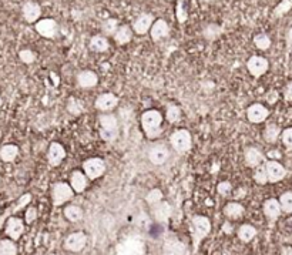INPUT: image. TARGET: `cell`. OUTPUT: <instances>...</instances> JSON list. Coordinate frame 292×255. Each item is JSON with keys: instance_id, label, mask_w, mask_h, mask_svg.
Wrapping results in <instances>:
<instances>
[{"instance_id": "26", "label": "cell", "mask_w": 292, "mask_h": 255, "mask_svg": "<svg viewBox=\"0 0 292 255\" xmlns=\"http://www.w3.org/2000/svg\"><path fill=\"white\" fill-rule=\"evenodd\" d=\"M133 34H134V30L129 24H121L120 27L117 29V31L114 33V41L119 44V46H124L127 43H130L133 39Z\"/></svg>"}, {"instance_id": "49", "label": "cell", "mask_w": 292, "mask_h": 255, "mask_svg": "<svg viewBox=\"0 0 292 255\" xmlns=\"http://www.w3.org/2000/svg\"><path fill=\"white\" fill-rule=\"evenodd\" d=\"M36 220H37V208H36V207H29L27 211H26L24 221H26L27 224H33Z\"/></svg>"}, {"instance_id": "1", "label": "cell", "mask_w": 292, "mask_h": 255, "mask_svg": "<svg viewBox=\"0 0 292 255\" xmlns=\"http://www.w3.org/2000/svg\"><path fill=\"white\" fill-rule=\"evenodd\" d=\"M162 114L158 110H147L141 116V127L148 140H155L162 133Z\"/></svg>"}, {"instance_id": "15", "label": "cell", "mask_w": 292, "mask_h": 255, "mask_svg": "<svg viewBox=\"0 0 292 255\" xmlns=\"http://www.w3.org/2000/svg\"><path fill=\"white\" fill-rule=\"evenodd\" d=\"M265 167H267V174H268V183H278L287 176L285 167L275 160H265Z\"/></svg>"}, {"instance_id": "44", "label": "cell", "mask_w": 292, "mask_h": 255, "mask_svg": "<svg viewBox=\"0 0 292 255\" xmlns=\"http://www.w3.org/2000/svg\"><path fill=\"white\" fill-rule=\"evenodd\" d=\"M134 224L137 227H140V228H148V227L151 226V218L146 213H140L139 216L134 218Z\"/></svg>"}, {"instance_id": "51", "label": "cell", "mask_w": 292, "mask_h": 255, "mask_svg": "<svg viewBox=\"0 0 292 255\" xmlns=\"http://www.w3.org/2000/svg\"><path fill=\"white\" fill-rule=\"evenodd\" d=\"M277 100H278V93H277L275 90H271V91L267 94V101H268L270 104H274V103H277Z\"/></svg>"}, {"instance_id": "20", "label": "cell", "mask_w": 292, "mask_h": 255, "mask_svg": "<svg viewBox=\"0 0 292 255\" xmlns=\"http://www.w3.org/2000/svg\"><path fill=\"white\" fill-rule=\"evenodd\" d=\"M150 36L152 41H161L162 39H167L170 36V24L164 19L155 20L152 23L151 29H150Z\"/></svg>"}, {"instance_id": "11", "label": "cell", "mask_w": 292, "mask_h": 255, "mask_svg": "<svg viewBox=\"0 0 292 255\" xmlns=\"http://www.w3.org/2000/svg\"><path fill=\"white\" fill-rule=\"evenodd\" d=\"M87 236L84 233H73L70 236H67L66 241H64V248L67 251H71V253H80L84 250V247L87 246Z\"/></svg>"}, {"instance_id": "7", "label": "cell", "mask_w": 292, "mask_h": 255, "mask_svg": "<svg viewBox=\"0 0 292 255\" xmlns=\"http://www.w3.org/2000/svg\"><path fill=\"white\" fill-rule=\"evenodd\" d=\"M83 170H84V174L89 177V180L93 181V180L100 178L106 173V163L104 160L99 157L89 158L83 163Z\"/></svg>"}, {"instance_id": "47", "label": "cell", "mask_w": 292, "mask_h": 255, "mask_svg": "<svg viewBox=\"0 0 292 255\" xmlns=\"http://www.w3.org/2000/svg\"><path fill=\"white\" fill-rule=\"evenodd\" d=\"M217 193L221 197L230 196V193H232V184L230 181H221V183H218V186H217Z\"/></svg>"}, {"instance_id": "42", "label": "cell", "mask_w": 292, "mask_h": 255, "mask_svg": "<svg viewBox=\"0 0 292 255\" xmlns=\"http://www.w3.org/2000/svg\"><path fill=\"white\" fill-rule=\"evenodd\" d=\"M162 198H164V196H162L161 190L154 188V190H151V191L146 196V201H147L148 206L152 207L155 206V204H158L160 201H162Z\"/></svg>"}, {"instance_id": "55", "label": "cell", "mask_w": 292, "mask_h": 255, "mask_svg": "<svg viewBox=\"0 0 292 255\" xmlns=\"http://www.w3.org/2000/svg\"><path fill=\"white\" fill-rule=\"evenodd\" d=\"M50 76H51V77H53V81H54V86H57V84H59V76H56L54 73H51Z\"/></svg>"}, {"instance_id": "39", "label": "cell", "mask_w": 292, "mask_h": 255, "mask_svg": "<svg viewBox=\"0 0 292 255\" xmlns=\"http://www.w3.org/2000/svg\"><path fill=\"white\" fill-rule=\"evenodd\" d=\"M175 16H177V20H178L180 24L187 21V19H188V10H187V1L185 0H178L177 1Z\"/></svg>"}, {"instance_id": "25", "label": "cell", "mask_w": 292, "mask_h": 255, "mask_svg": "<svg viewBox=\"0 0 292 255\" xmlns=\"http://www.w3.org/2000/svg\"><path fill=\"white\" fill-rule=\"evenodd\" d=\"M89 184V177L86 176L84 173H81L79 170L73 171L70 176V186L73 187L74 193H83Z\"/></svg>"}, {"instance_id": "23", "label": "cell", "mask_w": 292, "mask_h": 255, "mask_svg": "<svg viewBox=\"0 0 292 255\" xmlns=\"http://www.w3.org/2000/svg\"><path fill=\"white\" fill-rule=\"evenodd\" d=\"M76 83H77V87L84 88V90L86 88H93L96 87L97 83H99V76L91 70H83L77 74Z\"/></svg>"}, {"instance_id": "10", "label": "cell", "mask_w": 292, "mask_h": 255, "mask_svg": "<svg viewBox=\"0 0 292 255\" xmlns=\"http://www.w3.org/2000/svg\"><path fill=\"white\" fill-rule=\"evenodd\" d=\"M247 69H248L252 77L258 79V77H261V76H264L268 71V69H270V61L265 59V57H261V56H252L247 61Z\"/></svg>"}, {"instance_id": "21", "label": "cell", "mask_w": 292, "mask_h": 255, "mask_svg": "<svg viewBox=\"0 0 292 255\" xmlns=\"http://www.w3.org/2000/svg\"><path fill=\"white\" fill-rule=\"evenodd\" d=\"M152 216H154V220L160 224H167L170 217L172 214V207L165 203V201H160L158 204L152 206Z\"/></svg>"}, {"instance_id": "37", "label": "cell", "mask_w": 292, "mask_h": 255, "mask_svg": "<svg viewBox=\"0 0 292 255\" xmlns=\"http://www.w3.org/2000/svg\"><path fill=\"white\" fill-rule=\"evenodd\" d=\"M254 44H255V47L257 49L262 50V51H267V50L271 47L272 41L270 39V36L268 34H265V33H260V34H257L255 37H254Z\"/></svg>"}, {"instance_id": "13", "label": "cell", "mask_w": 292, "mask_h": 255, "mask_svg": "<svg viewBox=\"0 0 292 255\" xmlns=\"http://www.w3.org/2000/svg\"><path fill=\"white\" fill-rule=\"evenodd\" d=\"M268 117H270V110L260 103L251 104L247 110V118L252 124H261Z\"/></svg>"}, {"instance_id": "19", "label": "cell", "mask_w": 292, "mask_h": 255, "mask_svg": "<svg viewBox=\"0 0 292 255\" xmlns=\"http://www.w3.org/2000/svg\"><path fill=\"white\" fill-rule=\"evenodd\" d=\"M265 160H267V158H265V154L262 153L260 148L248 147L245 148V151H244V161H245V166H247V167H258V166L262 164Z\"/></svg>"}, {"instance_id": "31", "label": "cell", "mask_w": 292, "mask_h": 255, "mask_svg": "<svg viewBox=\"0 0 292 255\" xmlns=\"http://www.w3.org/2000/svg\"><path fill=\"white\" fill-rule=\"evenodd\" d=\"M222 29L220 24H217V23H210V24H207L204 29H202V37L205 40H208V41H214L215 39H218L220 36L222 34Z\"/></svg>"}, {"instance_id": "35", "label": "cell", "mask_w": 292, "mask_h": 255, "mask_svg": "<svg viewBox=\"0 0 292 255\" xmlns=\"http://www.w3.org/2000/svg\"><path fill=\"white\" fill-rule=\"evenodd\" d=\"M254 181L260 186L268 184V174H267V167H265V161L260 164L258 167L254 168Z\"/></svg>"}, {"instance_id": "53", "label": "cell", "mask_w": 292, "mask_h": 255, "mask_svg": "<svg viewBox=\"0 0 292 255\" xmlns=\"http://www.w3.org/2000/svg\"><path fill=\"white\" fill-rule=\"evenodd\" d=\"M222 231L225 233V234H231L232 233V226L227 221V223H224V226H222Z\"/></svg>"}, {"instance_id": "40", "label": "cell", "mask_w": 292, "mask_h": 255, "mask_svg": "<svg viewBox=\"0 0 292 255\" xmlns=\"http://www.w3.org/2000/svg\"><path fill=\"white\" fill-rule=\"evenodd\" d=\"M292 9V0H281L274 9V17H282Z\"/></svg>"}, {"instance_id": "36", "label": "cell", "mask_w": 292, "mask_h": 255, "mask_svg": "<svg viewBox=\"0 0 292 255\" xmlns=\"http://www.w3.org/2000/svg\"><path fill=\"white\" fill-rule=\"evenodd\" d=\"M120 27L119 20L117 19H107L101 23V31L104 33V36H114V33Z\"/></svg>"}, {"instance_id": "22", "label": "cell", "mask_w": 292, "mask_h": 255, "mask_svg": "<svg viewBox=\"0 0 292 255\" xmlns=\"http://www.w3.org/2000/svg\"><path fill=\"white\" fill-rule=\"evenodd\" d=\"M21 14H23V19L27 23H36L41 16L40 4L36 1H26L21 6Z\"/></svg>"}, {"instance_id": "32", "label": "cell", "mask_w": 292, "mask_h": 255, "mask_svg": "<svg viewBox=\"0 0 292 255\" xmlns=\"http://www.w3.org/2000/svg\"><path fill=\"white\" fill-rule=\"evenodd\" d=\"M257 236V228L251 224H242L238 228V238L241 240L242 243H251L252 240Z\"/></svg>"}, {"instance_id": "30", "label": "cell", "mask_w": 292, "mask_h": 255, "mask_svg": "<svg viewBox=\"0 0 292 255\" xmlns=\"http://www.w3.org/2000/svg\"><path fill=\"white\" fill-rule=\"evenodd\" d=\"M19 156V147L16 144H4L0 148V158L4 163H11Z\"/></svg>"}, {"instance_id": "29", "label": "cell", "mask_w": 292, "mask_h": 255, "mask_svg": "<svg viewBox=\"0 0 292 255\" xmlns=\"http://www.w3.org/2000/svg\"><path fill=\"white\" fill-rule=\"evenodd\" d=\"M281 128H280L278 124L270 123V124H267V127L264 130V140L268 144H275L278 141V138L281 137Z\"/></svg>"}, {"instance_id": "8", "label": "cell", "mask_w": 292, "mask_h": 255, "mask_svg": "<svg viewBox=\"0 0 292 255\" xmlns=\"http://www.w3.org/2000/svg\"><path fill=\"white\" fill-rule=\"evenodd\" d=\"M34 29L44 39H54L59 33V24L54 19H41L34 23Z\"/></svg>"}, {"instance_id": "52", "label": "cell", "mask_w": 292, "mask_h": 255, "mask_svg": "<svg viewBox=\"0 0 292 255\" xmlns=\"http://www.w3.org/2000/svg\"><path fill=\"white\" fill-rule=\"evenodd\" d=\"M285 40H287L288 47H292V27H290L288 31H287V34H285Z\"/></svg>"}, {"instance_id": "12", "label": "cell", "mask_w": 292, "mask_h": 255, "mask_svg": "<svg viewBox=\"0 0 292 255\" xmlns=\"http://www.w3.org/2000/svg\"><path fill=\"white\" fill-rule=\"evenodd\" d=\"M154 21H155V17L152 16L151 13H141L140 16L133 21L131 27H133L136 34L144 36L150 31Z\"/></svg>"}, {"instance_id": "41", "label": "cell", "mask_w": 292, "mask_h": 255, "mask_svg": "<svg viewBox=\"0 0 292 255\" xmlns=\"http://www.w3.org/2000/svg\"><path fill=\"white\" fill-rule=\"evenodd\" d=\"M282 213L285 214H292V191H287L280 197Z\"/></svg>"}, {"instance_id": "34", "label": "cell", "mask_w": 292, "mask_h": 255, "mask_svg": "<svg viewBox=\"0 0 292 255\" xmlns=\"http://www.w3.org/2000/svg\"><path fill=\"white\" fill-rule=\"evenodd\" d=\"M165 118L170 124H175L180 121L181 118V108L178 107L177 104H168L165 108Z\"/></svg>"}, {"instance_id": "24", "label": "cell", "mask_w": 292, "mask_h": 255, "mask_svg": "<svg viewBox=\"0 0 292 255\" xmlns=\"http://www.w3.org/2000/svg\"><path fill=\"white\" fill-rule=\"evenodd\" d=\"M164 254H187V247L177 237H168L162 246Z\"/></svg>"}, {"instance_id": "43", "label": "cell", "mask_w": 292, "mask_h": 255, "mask_svg": "<svg viewBox=\"0 0 292 255\" xmlns=\"http://www.w3.org/2000/svg\"><path fill=\"white\" fill-rule=\"evenodd\" d=\"M19 57L24 64H31L36 61V53L30 49H23L19 51Z\"/></svg>"}, {"instance_id": "14", "label": "cell", "mask_w": 292, "mask_h": 255, "mask_svg": "<svg viewBox=\"0 0 292 255\" xmlns=\"http://www.w3.org/2000/svg\"><path fill=\"white\" fill-rule=\"evenodd\" d=\"M262 211H264V216L267 217V220L270 221V224H274L278 221V218L282 214V208L280 200L277 198H270L264 203L262 206Z\"/></svg>"}, {"instance_id": "9", "label": "cell", "mask_w": 292, "mask_h": 255, "mask_svg": "<svg viewBox=\"0 0 292 255\" xmlns=\"http://www.w3.org/2000/svg\"><path fill=\"white\" fill-rule=\"evenodd\" d=\"M168 158H170V150L162 143L154 144L148 150V160L154 166H164L168 161Z\"/></svg>"}, {"instance_id": "17", "label": "cell", "mask_w": 292, "mask_h": 255, "mask_svg": "<svg viewBox=\"0 0 292 255\" xmlns=\"http://www.w3.org/2000/svg\"><path fill=\"white\" fill-rule=\"evenodd\" d=\"M6 236L17 241L21 237V234L24 233V223L21 221L19 217H9L7 221H6Z\"/></svg>"}, {"instance_id": "6", "label": "cell", "mask_w": 292, "mask_h": 255, "mask_svg": "<svg viewBox=\"0 0 292 255\" xmlns=\"http://www.w3.org/2000/svg\"><path fill=\"white\" fill-rule=\"evenodd\" d=\"M74 198V190L67 183H54L51 187V201L53 206L60 207L66 204L67 201H71Z\"/></svg>"}, {"instance_id": "16", "label": "cell", "mask_w": 292, "mask_h": 255, "mask_svg": "<svg viewBox=\"0 0 292 255\" xmlns=\"http://www.w3.org/2000/svg\"><path fill=\"white\" fill-rule=\"evenodd\" d=\"M67 156L66 148L61 146L60 143H51L49 151H47V161L51 167H59L61 163L64 161V158Z\"/></svg>"}, {"instance_id": "56", "label": "cell", "mask_w": 292, "mask_h": 255, "mask_svg": "<svg viewBox=\"0 0 292 255\" xmlns=\"http://www.w3.org/2000/svg\"><path fill=\"white\" fill-rule=\"evenodd\" d=\"M1 103H3V100H1V96H0V106H1Z\"/></svg>"}, {"instance_id": "50", "label": "cell", "mask_w": 292, "mask_h": 255, "mask_svg": "<svg viewBox=\"0 0 292 255\" xmlns=\"http://www.w3.org/2000/svg\"><path fill=\"white\" fill-rule=\"evenodd\" d=\"M284 98H285V101L292 103V81H290L284 88Z\"/></svg>"}, {"instance_id": "5", "label": "cell", "mask_w": 292, "mask_h": 255, "mask_svg": "<svg viewBox=\"0 0 292 255\" xmlns=\"http://www.w3.org/2000/svg\"><path fill=\"white\" fill-rule=\"evenodd\" d=\"M170 144L174 148V151L177 154H185L188 153L192 147V137L191 133L185 128H180V130H175L170 136Z\"/></svg>"}, {"instance_id": "2", "label": "cell", "mask_w": 292, "mask_h": 255, "mask_svg": "<svg viewBox=\"0 0 292 255\" xmlns=\"http://www.w3.org/2000/svg\"><path fill=\"white\" fill-rule=\"evenodd\" d=\"M190 233L192 237V246H194V253H197L198 247L201 244L204 238L210 236L211 233V221L208 217L194 216L190 221Z\"/></svg>"}, {"instance_id": "48", "label": "cell", "mask_w": 292, "mask_h": 255, "mask_svg": "<svg viewBox=\"0 0 292 255\" xmlns=\"http://www.w3.org/2000/svg\"><path fill=\"white\" fill-rule=\"evenodd\" d=\"M67 108H69V111L73 113V114H80L81 111H83V106H81V103L79 101L77 103V100H74V98H70V101H69V104H67Z\"/></svg>"}, {"instance_id": "28", "label": "cell", "mask_w": 292, "mask_h": 255, "mask_svg": "<svg viewBox=\"0 0 292 255\" xmlns=\"http://www.w3.org/2000/svg\"><path fill=\"white\" fill-rule=\"evenodd\" d=\"M89 47H90L91 51H96V53H104V51H107V50H109V47H110V43H109V40H107V37H106L104 34H96V36H93V37H91Z\"/></svg>"}, {"instance_id": "45", "label": "cell", "mask_w": 292, "mask_h": 255, "mask_svg": "<svg viewBox=\"0 0 292 255\" xmlns=\"http://www.w3.org/2000/svg\"><path fill=\"white\" fill-rule=\"evenodd\" d=\"M31 201V194H23V196L19 198V201L16 203V206L10 208V213L11 214H14V213H17V211H20L21 208H24V207L27 206V204H30Z\"/></svg>"}, {"instance_id": "18", "label": "cell", "mask_w": 292, "mask_h": 255, "mask_svg": "<svg viewBox=\"0 0 292 255\" xmlns=\"http://www.w3.org/2000/svg\"><path fill=\"white\" fill-rule=\"evenodd\" d=\"M117 104H119V97L116 94H113V93H103L94 101L96 108L99 111H103V113L111 111L113 108L117 107Z\"/></svg>"}, {"instance_id": "46", "label": "cell", "mask_w": 292, "mask_h": 255, "mask_svg": "<svg viewBox=\"0 0 292 255\" xmlns=\"http://www.w3.org/2000/svg\"><path fill=\"white\" fill-rule=\"evenodd\" d=\"M281 140H282V144L288 148V150H291L292 151V127L285 128V130L282 131Z\"/></svg>"}, {"instance_id": "57", "label": "cell", "mask_w": 292, "mask_h": 255, "mask_svg": "<svg viewBox=\"0 0 292 255\" xmlns=\"http://www.w3.org/2000/svg\"><path fill=\"white\" fill-rule=\"evenodd\" d=\"M167 1H171V0H167Z\"/></svg>"}, {"instance_id": "3", "label": "cell", "mask_w": 292, "mask_h": 255, "mask_svg": "<svg viewBox=\"0 0 292 255\" xmlns=\"http://www.w3.org/2000/svg\"><path fill=\"white\" fill-rule=\"evenodd\" d=\"M100 123V137L106 143H116L120 136V124L119 120L111 113H104L99 117Z\"/></svg>"}, {"instance_id": "4", "label": "cell", "mask_w": 292, "mask_h": 255, "mask_svg": "<svg viewBox=\"0 0 292 255\" xmlns=\"http://www.w3.org/2000/svg\"><path fill=\"white\" fill-rule=\"evenodd\" d=\"M116 253L119 255H144L146 243L140 236H130L116 246Z\"/></svg>"}, {"instance_id": "38", "label": "cell", "mask_w": 292, "mask_h": 255, "mask_svg": "<svg viewBox=\"0 0 292 255\" xmlns=\"http://www.w3.org/2000/svg\"><path fill=\"white\" fill-rule=\"evenodd\" d=\"M17 246L14 244V240H1L0 241V255H16Z\"/></svg>"}, {"instance_id": "27", "label": "cell", "mask_w": 292, "mask_h": 255, "mask_svg": "<svg viewBox=\"0 0 292 255\" xmlns=\"http://www.w3.org/2000/svg\"><path fill=\"white\" fill-rule=\"evenodd\" d=\"M244 213H245L244 206L240 204V203H235V201H231V203H228L227 206L224 207V216L227 217L228 220H231V221H237V220L242 218Z\"/></svg>"}, {"instance_id": "33", "label": "cell", "mask_w": 292, "mask_h": 255, "mask_svg": "<svg viewBox=\"0 0 292 255\" xmlns=\"http://www.w3.org/2000/svg\"><path fill=\"white\" fill-rule=\"evenodd\" d=\"M64 217L70 221V223H79L83 220L84 213L79 206H67L64 208Z\"/></svg>"}, {"instance_id": "54", "label": "cell", "mask_w": 292, "mask_h": 255, "mask_svg": "<svg viewBox=\"0 0 292 255\" xmlns=\"http://www.w3.org/2000/svg\"><path fill=\"white\" fill-rule=\"evenodd\" d=\"M281 253L282 254H291L292 255V247H284Z\"/></svg>"}]
</instances>
